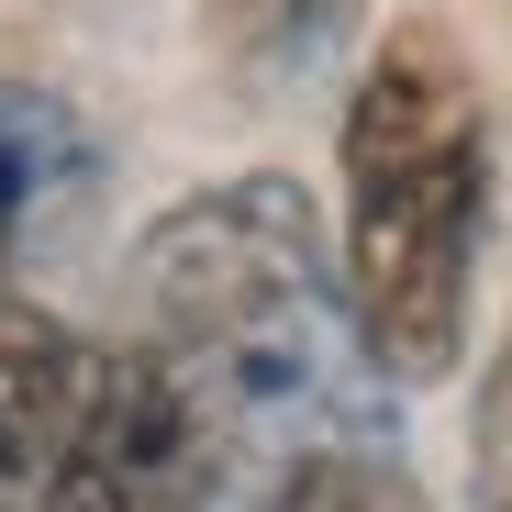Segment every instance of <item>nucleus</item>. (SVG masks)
Returning a JSON list of instances; mask_svg holds the SVG:
<instances>
[{
  "mask_svg": "<svg viewBox=\"0 0 512 512\" xmlns=\"http://www.w3.org/2000/svg\"><path fill=\"white\" fill-rule=\"evenodd\" d=\"M479 512H512V334H501V368L479 401Z\"/></svg>",
  "mask_w": 512,
  "mask_h": 512,
  "instance_id": "obj_8",
  "label": "nucleus"
},
{
  "mask_svg": "<svg viewBox=\"0 0 512 512\" xmlns=\"http://www.w3.org/2000/svg\"><path fill=\"white\" fill-rule=\"evenodd\" d=\"M346 23H357V0H212V34L268 78H312L346 45Z\"/></svg>",
  "mask_w": 512,
  "mask_h": 512,
  "instance_id": "obj_7",
  "label": "nucleus"
},
{
  "mask_svg": "<svg viewBox=\"0 0 512 512\" xmlns=\"http://www.w3.org/2000/svg\"><path fill=\"white\" fill-rule=\"evenodd\" d=\"M234 468V412L179 346H101L45 468V512H212Z\"/></svg>",
  "mask_w": 512,
  "mask_h": 512,
  "instance_id": "obj_3",
  "label": "nucleus"
},
{
  "mask_svg": "<svg viewBox=\"0 0 512 512\" xmlns=\"http://www.w3.org/2000/svg\"><path fill=\"white\" fill-rule=\"evenodd\" d=\"M256 512H423V490L379 435H312V446H290L279 490Z\"/></svg>",
  "mask_w": 512,
  "mask_h": 512,
  "instance_id": "obj_5",
  "label": "nucleus"
},
{
  "mask_svg": "<svg viewBox=\"0 0 512 512\" xmlns=\"http://www.w3.org/2000/svg\"><path fill=\"white\" fill-rule=\"evenodd\" d=\"M490 212V112L457 23L412 12L379 34L346 101V301L390 390L446 379L468 346V268Z\"/></svg>",
  "mask_w": 512,
  "mask_h": 512,
  "instance_id": "obj_1",
  "label": "nucleus"
},
{
  "mask_svg": "<svg viewBox=\"0 0 512 512\" xmlns=\"http://www.w3.org/2000/svg\"><path fill=\"white\" fill-rule=\"evenodd\" d=\"M145 323L201 368L234 435L268 412H323L346 368H379L346 301V256L290 179H234L167 212L145 234Z\"/></svg>",
  "mask_w": 512,
  "mask_h": 512,
  "instance_id": "obj_2",
  "label": "nucleus"
},
{
  "mask_svg": "<svg viewBox=\"0 0 512 512\" xmlns=\"http://www.w3.org/2000/svg\"><path fill=\"white\" fill-rule=\"evenodd\" d=\"M90 357L78 334L34 301L0 290V512H45V468L67 446V412L90 390Z\"/></svg>",
  "mask_w": 512,
  "mask_h": 512,
  "instance_id": "obj_4",
  "label": "nucleus"
},
{
  "mask_svg": "<svg viewBox=\"0 0 512 512\" xmlns=\"http://www.w3.org/2000/svg\"><path fill=\"white\" fill-rule=\"evenodd\" d=\"M67 167H78V123L45 90H12V78H0V268H12L23 223L67 190Z\"/></svg>",
  "mask_w": 512,
  "mask_h": 512,
  "instance_id": "obj_6",
  "label": "nucleus"
}]
</instances>
